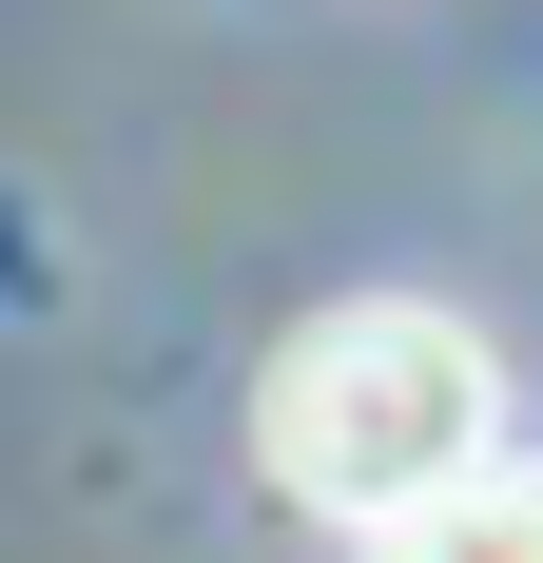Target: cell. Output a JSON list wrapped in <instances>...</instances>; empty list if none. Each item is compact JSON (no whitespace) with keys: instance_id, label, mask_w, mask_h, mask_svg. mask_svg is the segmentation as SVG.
Instances as JSON below:
<instances>
[{"instance_id":"6da1fadb","label":"cell","mask_w":543,"mask_h":563,"mask_svg":"<svg viewBox=\"0 0 543 563\" xmlns=\"http://www.w3.org/2000/svg\"><path fill=\"white\" fill-rule=\"evenodd\" d=\"M253 466L291 486L311 525H428L466 506L505 466V369L466 311H428V291H350V311H311V331L253 369Z\"/></svg>"},{"instance_id":"7a4b0ae2","label":"cell","mask_w":543,"mask_h":563,"mask_svg":"<svg viewBox=\"0 0 543 563\" xmlns=\"http://www.w3.org/2000/svg\"><path fill=\"white\" fill-rule=\"evenodd\" d=\"M369 563H543V466H486L466 506H428V525H388Z\"/></svg>"}]
</instances>
